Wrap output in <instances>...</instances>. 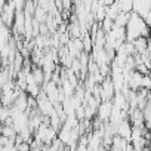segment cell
Masks as SVG:
<instances>
[{"label": "cell", "mask_w": 151, "mask_h": 151, "mask_svg": "<svg viewBox=\"0 0 151 151\" xmlns=\"http://www.w3.org/2000/svg\"><path fill=\"white\" fill-rule=\"evenodd\" d=\"M151 36V30L150 27L145 24V21L135 12L129 14V22L126 25V40L133 42L138 37H150Z\"/></svg>", "instance_id": "1"}, {"label": "cell", "mask_w": 151, "mask_h": 151, "mask_svg": "<svg viewBox=\"0 0 151 151\" xmlns=\"http://www.w3.org/2000/svg\"><path fill=\"white\" fill-rule=\"evenodd\" d=\"M114 95H116V89H114L111 79L110 77L104 79V82L99 85V99H101V102L102 101H113Z\"/></svg>", "instance_id": "2"}, {"label": "cell", "mask_w": 151, "mask_h": 151, "mask_svg": "<svg viewBox=\"0 0 151 151\" xmlns=\"http://www.w3.org/2000/svg\"><path fill=\"white\" fill-rule=\"evenodd\" d=\"M36 101H37V110H39V113H40L42 116H49V114L55 110L53 102H52L50 99H47V96H46V93H45L43 91L37 95Z\"/></svg>", "instance_id": "3"}, {"label": "cell", "mask_w": 151, "mask_h": 151, "mask_svg": "<svg viewBox=\"0 0 151 151\" xmlns=\"http://www.w3.org/2000/svg\"><path fill=\"white\" fill-rule=\"evenodd\" d=\"M42 91L46 93L47 99H50L53 102V105L55 104H59L58 102V99H59V85L58 83H55L53 80H49V82H46L43 85Z\"/></svg>", "instance_id": "4"}, {"label": "cell", "mask_w": 151, "mask_h": 151, "mask_svg": "<svg viewBox=\"0 0 151 151\" xmlns=\"http://www.w3.org/2000/svg\"><path fill=\"white\" fill-rule=\"evenodd\" d=\"M127 120L130 122V124L133 127H144L145 126L144 113L139 108H129V111H127Z\"/></svg>", "instance_id": "5"}, {"label": "cell", "mask_w": 151, "mask_h": 151, "mask_svg": "<svg viewBox=\"0 0 151 151\" xmlns=\"http://www.w3.org/2000/svg\"><path fill=\"white\" fill-rule=\"evenodd\" d=\"M111 110H113V101H102L98 107V113H96V119L101 120L102 123L110 122V116H111Z\"/></svg>", "instance_id": "6"}, {"label": "cell", "mask_w": 151, "mask_h": 151, "mask_svg": "<svg viewBox=\"0 0 151 151\" xmlns=\"http://www.w3.org/2000/svg\"><path fill=\"white\" fill-rule=\"evenodd\" d=\"M14 28H15L17 33L25 34V15H24V11H17V12H15Z\"/></svg>", "instance_id": "7"}, {"label": "cell", "mask_w": 151, "mask_h": 151, "mask_svg": "<svg viewBox=\"0 0 151 151\" xmlns=\"http://www.w3.org/2000/svg\"><path fill=\"white\" fill-rule=\"evenodd\" d=\"M132 124H130V122L126 119V120H123L119 126H117V135H120V136H123V138H126L129 142H130V135H132Z\"/></svg>", "instance_id": "8"}, {"label": "cell", "mask_w": 151, "mask_h": 151, "mask_svg": "<svg viewBox=\"0 0 151 151\" xmlns=\"http://www.w3.org/2000/svg\"><path fill=\"white\" fill-rule=\"evenodd\" d=\"M129 141L120 135H114L113 136V142H111V151H124L126 147H127Z\"/></svg>", "instance_id": "9"}, {"label": "cell", "mask_w": 151, "mask_h": 151, "mask_svg": "<svg viewBox=\"0 0 151 151\" xmlns=\"http://www.w3.org/2000/svg\"><path fill=\"white\" fill-rule=\"evenodd\" d=\"M14 107H17L21 111H27V108H28V93L25 91L19 92V95L17 96V99L14 102Z\"/></svg>", "instance_id": "10"}, {"label": "cell", "mask_w": 151, "mask_h": 151, "mask_svg": "<svg viewBox=\"0 0 151 151\" xmlns=\"http://www.w3.org/2000/svg\"><path fill=\"white\" fill-rule=\"evenodd\" d=\"M142 76H144V74H141V73H138V71H133L130 80L127 82L130 91H135V92H136V91L141 89V85H142Z\"/></svg>", "instance_id": "11"}, {"label": "cell", "mask_w": 151, "mask_h": 151, "mask_svg": "<svg viewBox=\"0 0 151 151\" xmlns=\"http://www.w3.org/2000/svg\"><path fill=\"white\" fill-rule=\"evenodd\" d=\"M122 11H120V6H119V2L116 0L114 3H111V5H108L107 8H105V17L107 18H110V19H116V17L120 14Z\"/></svg>", "instance_id": "12"}, {"label": "cell", "mask_w": 151, "mask_h": 151, "mask_svg": "<svg viewBox=\"0 0 151 151\" xmlns=\"http://www.w3.org/2000/svg\"><path fill=\"white\" fill-rule=\"evenodd\" d=\"M132 43H133V46H135V52H136V53H142V52L147 50L148 39H147V37H138V39H135Z\"/></svg>", "instance_id": "13"}, {"label": "cell", "mask_w": 151, "mask_h": 151, "mask_svg": "<svg viewBox=\"0 0 151 151\" xmlns=\"http://www.w3.org/2000/svg\"><path fill=\"white\" fill-rule=\"evenodd\" d=\"M31 74H33V77H34V82L39 85V86H42V85H45V73H43V70H42V67H34V68H31Z\"/></svg>", "instance_id": "14"}, {"label": "cell", "mask_w": 151, "mask_h": 151, "mask_svg": "<svg viewBox=\"0 0 151 151\" xmlns=\"http://www.w3.org/2000/svg\"><path fill=\"white\" fill-rule=\"evenodd\" d=\"M34 19L39 22V24H45L46 22V19H47V17H49V14H47V11L46 9H43V8H40V6H36V9H34Z\"/></svg>", "instance_id": "15"}, {"label": "cell", "mask_w": 151, "mask_h": 151, "mask_svg": "<svg viewBox=\"0 0 151 151\" xmlns=\"http://www.w3.org/2000/svg\"><path fill=\"white\" fill-rule=\"evenodd\" d=\"M127 22H129V14H126V12H120V14L116 17V19H114V25H116V27H123V28H126Z\"/></svg>", "instance_id": "16"}, {"label": "cell", "mask_w": 151, "mask_h": 151, "mask_svg": "<svg viewBox=\"0 0 151 151\" xmlns=\"http://www.w3.org/2000/svg\"><path fill=\"white\" fill-rule=\"evenodd\" d=\"M2 135L6 136V138H17V130L14 129L12 124H3L2 126Z\"/></svg>", "instance_id": "17"}, {"label": "cell", "mask_w": 151, "mask_h": 151, "mask_svg": "<svg viewBox=\"0 0 151 151\" xmlns=\"http://www.w3.org/2000/svg\"><path fill=\"white\" fill-rule=\"evenodd\" d=\"M9 117H11V107H5L3 105L2 108H0V123L5 124Z\"/></svg>", "instance_id": "18"}, {"label": "cell", "mask_w": 151, "mask_h": 151, "mask_svg": "<svg viewBox=\"0 0 151 151\" xmlns=\"http://www.w3.org/2000/svg\"><path fill=\"white\" fill-rule=\"evenodd\" d=\"M141 89L151 91V76H150V74H144V76H142V85H141Z\"/></svg>", "instance_id": "19"}, {"label": "cell", "mask_w": 151, "mask_h": 151, "mask_svg": "<svg viewBox=\"0 0 151 151\" xmlns=\"http://www.w3.org/2000/svg\"><path fill=\"white\" fill-rule=\"evenodd\" d=\"M15 147H17V151H30L31 150L30 142H21V144H18Z\"/></svg>", "instance_id": "20"}, {"label": "cell", "mask_w": 151, "mask_h": 151, "mask_svg": "<svg viewBox=\"0 0 151 151\" xmlns=\"http://www.w3.org/2000/svg\"><path fill=\"white\" fill-rule=\"evenodd\" d=\"M71 3H73V0H62V9L68 11L71 8Z\"/></svg>", "instance_id": "21"}, {"label": "cell", "mask_w": 151, "mask_h": 151, "mask_svg": "<svg viewBox=\"0 0 151 151\" xmlns=\"http://www.w3.org/2000/svg\"><path fill=\"white\" fill-rule=\"evenodd\" d=\"M142 19H144V21H145V24H147V25L151 28V11H150V12H148V14H147V15L142 18Z\"/></svg>", "instance_id": "22"}, {"label": "cell", "mask_w": 151, "mask_h": 151, "mask_svg": "<svg viewBox=\"0 0 151 151\" xmlns=\"http://www.w3.org/2000/svg\"><path fill=\"white\" fill-rule=\"evenodd\" d=\"M0 151H17V147L15 145H8V147H2Z\"/></svg>", "instance_id": "23"}, {"label": "cell", "mask_w": 151, "mask_h": 151, "mask_svg": "<svg viewBox=\"0 0 151 151\" xmlns=\"http://www.w3.org/2000/svg\"><path fill=\"white\" fill-rule=\"evenodd\" d=\"M5 5H6V0H0V12L3 11V8H5Z\"/></svg>", "instance_id": "24"}, {"label": "cell", "mask_w": 151, "mask_h": 151, "mask_svg": "<svg viewBox=\"0 0 151 151\" xmlns=\"http://www.w3.org/2000/svg\"><path fill=\"white\" fill-rule=\"evenodd\" d=\"M101 151H111V148H108V147H102Z\"/></svg>", "instance_id": "25"}, {"label": "cell", "mask_w": 151, "mask_h": 151, "mask_svg": "<svg viewBox=\"0 0 151 151\" xmlns=\"http://www.w3.org/2000/svg\"><path fill=\"white\" fill-rule=\"evenodd\" d=\"M2 70H3V62H2V58H0V73H2Z\"/></svg>", "instance_id": "26"}]
</instances>
